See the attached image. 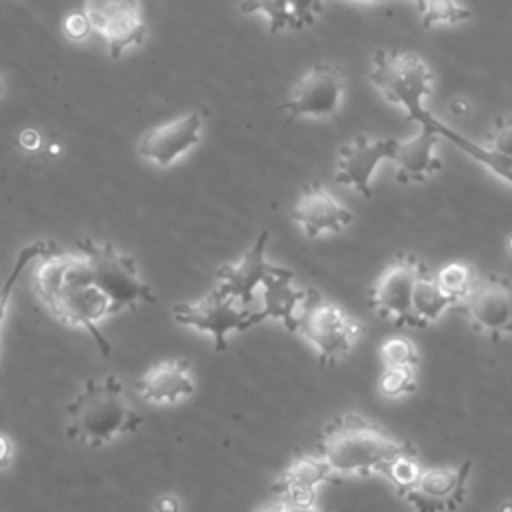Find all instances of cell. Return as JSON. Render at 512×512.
Wrapping results in <instances>:
<instances>
[{
  "label": "cell",
  "mask_w": 512,
  "mask_h": 512,
  "mask_svg": "<svg viewBox=\"0 0 512 512\" xmlns=\"http://www.w3.org/2000/svg\"><path fill=\"white\" fill-rule=\"evenodd\" d=\"M34 290L58 320L84 328L102 354L110 352L100 320L112 316L114 308L96 284L90 260L82 250L56 252L54 248L44 254L34 270Z\"/></svg>",
  "instance_id": "cell-1"
},
{
  "label": "cell",
  "mask_w": 512,
  "mask_h": 512,
  "mask_svg": "<svg viewBox=\"0 0 512 512\" xmlns=\"http://www.w3.org/2000/svg\"><path fill=\"white\" fill-rule=\"evenodd\" d=\"M410 450V442L398 440L360 414H342L326 426L318 442V454L332 474L380 472L394 456Z\"/></svg>",
  "instance_id": "cell-2"
},
{
  "label": "cell",
  "mask_w": 512,
  "mask_h": 512,
  "mask_svg": "<svg viewBox=\"0 0 512 512\" xmlns=\"http://www.w3.org/2000/svg\"><path fill=\"white\" fill-rule=\"evenodd\" d=\"M68 438L88 448H100L120 434L136 432L142 416L132 408L122 382L108 374L90 378L68 402Z\"/></svg>",
  "instance_id": "cell-3"
},
{
  "label": "cell",
  "mask_w": 512,
  "mask_h": 512,
  "mask_svg": "<svg viewBox=\"0 0 512 512\" xmlns=\"http://www.w3.org/2000/svg\"><path fill=\"white\" fill-rule=\"evenodd\" d=\"M368 80L384 100L402 108L410 122L422 124L432 114L426 98L432 92L434 74L422 56L378 50L372 58Z\"/></svg>",
  "instance_id": "cell-4"
},
{
  "label": "cell",
  "mask_w": 512,
  "mask_h": 512,
  "mask_svg": "<svg viewBox=\"0 0 512 512\" xmlns=\"http://www.w3.org/2000/svg\"><path fill=\"white\" fill-rule=\"evenodd\" d=\"M296 332L314 346L322 364H334L354 348L362 334V324L326 300L318 290L308 288L300 306Z\"/></svg>",
  "instance_id": "cell-5"
},
{
  "label": "cell",
  "mask_w": 512,
  "mask_h": 512,
  "mask_svg": "<svg viewBox=\"0 0 512 512\" xmlns=\"http://www.w3.org/2000/svg\"><path fill=\"white\" fill-rule=\"evenodd\" d=\"M92 266V274L100 290L112 302L114 314L134 308L140 302H152V288L140 278L136 260L124 252H118L110 242L98 244L92 238L80 240L76 244Z\"/></svg>",
  "instance_id": "cell-6"
},
{
  "label": "cell",
  "mask_w": 512,
  "mask_h": 512,
  "mask_svg": "<svg viewBox=\"0 0 512 512\" xmlns=\"http://www.w3.org/2000/svg\"><path fill=\"white\" fill-rule=\"evenodd\" d=\"M172 316L182 326L210 334L214 338L216 350H226L228 332L248 330L254 324L266 320L262 310H250L248 306H242L236 298L222 292L220 288L210 290L196 302L174 304Z\"/></svg>",
  "instance_id": "cell-7"
},
{
  "label": "cell",
  "mask_w": 512,
  "mask_h": 512,
  "mask_svg": "<svg viewBox=\"0 0 512 512\" xmlns=\"http://www.w3.org/2000/svg\"><path fill=\"white\" fill-rule=\"evenodd\" d=\"M426 264L416 256L396 254L370 290V306L390 324L404 328H422L414 310V290Z\"/></svg>",
  "instance_id": "cell-8"
},
{
  "label": "cell",
  "mask_w": 512,
  "mask_h": 512,
  "mask_svg": "<svg viewBox=\"0 0 512 512\" xmlns=\"http://www.w3.org/2000/svg\"><path fill=\"white\" fill-rule=\"evenodd\" d=\"M346 90L344 72L328 62H316L306 74L292 86L288 100L280 104V110L288 114V120L332 118Z\"/></svg>",
  "instance_id": "cell-9"
},
{
  "label": "cell",
  "mask_w": 512,
  "mask_h": 512,
  "mask_svg": "<svg viewBox=\"0 0 512 512\" xmlns=\"http://www.w3.org/2000/svg\"><path fill=\"white\" fill-rule=\"evenodd\" d=\"M470 326L498 340L512 334V280L502 274H478L458 304Z\"/></svg>",
  "instance_id": "cell-10"
},
{
  "label": "cell",
  "mask_w": 512,
  "mask_h": 512,
  "mask_svg": "<svg viewBox=\"0 0 512 512\" xmlns=\"http://www.w3.org/2000/svg\"><path fill=\"white\" fill-rule=\"evenodd\" d=\"M84 14L92 30L106 40L112 58L144 42L146 22L140 0H84Z\"/></svg>",
  "instance_id": "cell-11"
},
{
  "label": "cell",
  "mask_w": 512,
  "mask_h": 512,
  "mask_svg": "<svg viewBox=\"0 0 512 512\" xmlns=\"http://www.w3.org/2000/svg\"><path fill=\"white\" fill-rule=\"evenodd\" d=\"M468 474L470 462L422 468L418 480L400 496L408 500L416 512H452L466 498Z\"/></svg>",
  "instance_id": "cell-12"
},
{
  "label": "cell",
  "mask_w": 512,
  "mask_h": 512,
  "mask_svg": "<svg viewBox=\"0 0 512 512\" xmlns=\"http://www.w3.org/2000/svg\"><path fill=\"white\" fill-rule=\"evenodd\" d=\"M396 138H368L356 136L348 144L338 150L336 162V182L344 186H352L362 196H372V176L380 162L392 160L396 148Z\"/></svg>",
  "instance_id": "cell-13"
},
{
  "label": "cell",
  "mask_w": 512,
  "mask_h": 512,
  "mask_svg": "<svg viewBox=\"0 0 512 512\" xmlns=\"http://www.w3.org/2000/svg\"><path fill=\"white\" fill-rule=\"evenodd\" d=\"M202 138V114L188 112L146 130L138 140V154L156 166H170L190 152Z\"/></svg>",
  "instance_id": "cell-14"
},
{
  "label": "cell",
  "mask_w": 512,
  "mask_h": 512,
  "mask_svg": "<svg viewBox=\"0 0 512 512\" xmlns=\"http://www.w3.org/2000/svg\"><path fill=\"white\" fill-rule=\"evenodd\" d=\"M352 218L354 214L318 182L304 186L292 208V220L300 224L308 238H316L324 232H340Z\"/></svg>",
  "instance_id": "cell-15"
},
{
  "label": "cell",
  "mask_w": 512,
  "mask_h": 512,
  "mask_svg": "<svg viewBox=\"0 0 512 512\" xmlns=\"http://www.w3.org/2000/svg\"><path fill=\"white\" fill-rule=\"evenodd\" d=\"M266 244L268 232H260L252 248H248L240 260L222 264L216 270V288L236 298L242 306H250L254 292L262 286L264 278L268 276L272 264L266 262Z\"/></svg>",
  "instance_id": "cell-16"
},
{
  "label": "cell",
  "mask_w": 512,
  "mask_h": 512,
  "mask_svg": "<svg viewBox=\"0 0 512 512\" xmlns=\"http://www.w3.org/2000/svg\"><path fill=\"white\" fill-rule=\"evenodd\" d=\"M438 140V132L428 124H420V130L414 136H410L408 140H400L392 156L396 182H424L426 178L436 174L442 168V162L436 156Z\"/></svg>",
  "instance_id": "cell-17"
},
{
  "label": "cell",
  "mask_w": 512,
  "mask_h": 512,
  "mask_svg": "<svg viewBox=\"0 0 512 512\" xmlns=\"http://www.w3.org/2000/svg\"><path fill=\"white\" fill-rule=\"evenodd\" d=\"M136 390L148 404H176L194 392L190 366L176 358L162 360L138 378Z\"/></svg>",
  "instance_id": "cell-18"
},
{
  "label": "cell",
  "mask_w": 512,
  "mask_h": 512,
  "mask_svg": "<svg viewBox=\"0 0 512 512\" xmlns=\"http://www.w3.org/2000/svg\"><path fill=\"white\" fill-rule=\"evenodd\" d=\"M332 470L320 454H296L272 490L298 504H316V488L330 480Z\"/></svg>",
  "instance_id": "cell-19"
},
{
  "label": "cell",
  "mask_w": 512,
  "mask_h": 512,
  "mask_svg": "<svg viewBox=\"0 0 512 512\" xmlns=\"http://www.w3.org/2000/svg\"><path fill=\"white\" fill-rule=\"evenodd\" d=\"M294 274L284 266L270 268L268 276L264 278L262 290V314L264 318L280 320L290 332L298 330V314L304 302L306 290H298L292 284Z\"/></svg>",
  "instance_id": "cell-20"
},
{
  "label": "cell",
  "mask_w": 512,
  "mask_h": 512,
  "mask_svg": "<svg viewBox=\"0 0 512 512\" xmlns=\"http://www.w3.org/2000/svg\"><path fill=\"white\" fill-rule=\"evenodd\" d=\"M422 124L432 126L440 138H446L450 144H454L458 150H462L464 154H468L470 158H474L476 162H480L482 166H486L492 174H496L498 178H502L504 182H508L512 186V156L500 154L492 148H488L486 144L474 142L472 138L448 128L442 120H438L434 114H430Z\"/></svg>",
  "instance_id": "cell-21"
},
{
  "label": "cell",
  "mask_w": 512,
  "mask_h": 512,
  "mask_svg": "<svg viewBox=\"0 0 512 512\" xmlns=\"http://www.w3.org/2000/svg\"><path fill=\"white\" fill-rule=\"evenodd\" d=\"M452 306H454V302L438 288L434 272L428 266H424L418 276L416 290H414V310L418 314L422 328H426L428 324L438 320L442 316V312H446Z\"/></svg>",
  "instance_id": "cell-22"
},
{
  "label": "cell",
  "mask_w": 512,
  "mask_h": 512,
  "mask_svg": "<svg viewBox=\"0 0 512 512\" xmlns=\"http://www.w3.org/2000/svg\"><path fill=\"white\" fill-rule=\"evenodd\" d=\"M476 276L478 272L468 262H460V260L446 262L434 272L438 288L454 302V306H458L464 300V296L470 292Z\"/></svg>",
  "instance_id": "cell-23"
},
{
  "label": "cell",
  "mask_w": 512,
  "mask_h": 512,
  "mask_svg": "<svg viewBox=\"0 0 512 512\" xmlns=\"http://www.w3.org/2000/svg\"><path fill=\"white\" fill-rule=\"evenodd\" d=\"M50 250H54V244H52V242H44V240H38V242H32V244L20 248V252H18V256H16V260H14V264H12L10 274L6 276L4 284L0 286V326H2V322H4L6 306H8V302H10L12 290H14L16 282H18L22 270H24L32 260L42 258V256L48 254Z\"/></svg>",
  "instance_id": "cell-24"
},
{
  "label": "cell",
  "mask_w": 512,
  "mask_h": 512,
  "mask_svg": "<svg viewBox=\"0 0 512 512\" xmlns=\"http://www.w3.org/2000/svg\"><path fill=\"white\" fill-rule=\"evenodd\" d=\"M242 14L260 12L268 20V32L278 34L286 28L294 30V14L290 8V0H242L240 2Z\"/></svg>",
  "instance_id": "cell-25"
},
{
  "label": "cell",
  "mask_w": 512,
  "mask_h": 512,
  "mask_svg": "<svg viewBox=\"0 0 512 512\" xmlns=\"http://www.w3.org/2000/svg\"><path fill=\"white\" fill-rule=\"evenodd\" d=\"M422 24L426 28L438 26V24H460L472 18V12L464 8L458 0H424L418 6Z\"/></svg>",
  "instance_id": "cell-26"
},
{
  "label": "cell",
  "mask_w": 512,
  "mask_h": 512,
  "mask_svg": "<svg viewBox=\"0 0 512 512\" xmlns=\"http://www.w3.org/2000/svg\"><path fill=\"white\" fill-rule=\"evenodd\" d=\"M420 472H422V466L416 462V450L402 452V454L394 456L380 470V474H384L396 486L398 494H402L406 488H410L418 480Z\"/></svg>",
  "instance_id": "cell-27"
},
{
  "label": "cell",
  "mask_w": 512,
  "mask_h": 512,
  "mask_svg": "<svg viewBox=\"0 0 512 512\" xmlns=\"http://www.w3.org/2000/svg\"><path fill=\"white\" fill-rule=\"evenodd\" d=\"M414 388H416L414 366H386L378 382V390L388 398L408 394Z\"/></svg>",
  "instance_id": "cell-28"
},
{
  "label": "cell",
  "mask_w": 512,
  "mask_h": 512,
  "mask_svg": "<svg viewBox=\"0 0 512 512\" xmlns=\"http://www.w3.org/2000/svg\"><path fill=\"white\" fill-rule=\"evenodd\" d=\"M380 358L384 366H416L418 352L414 344L404 336H390L380 346Z\"/></svg>",
  "instance_id": "cell-29"
},
{
  "label": "cell",
  "mask_w": 512,
  "mask_h": 512,
  "mask_svg": "<svg viewBox=\"0 0 512 512\" xmlns=\"http://www.w3.org/2000/svg\"><path fill=\"white\" fill-rule=\"evenodd\" d=\"M484 144L500 154L512 156V118L498 120Z\"/></svg>",
  "instance_id": "cell-30"
},
{
  "label": "cell",
  "mask_w": 512,
  "mask_h": 512,
  "mask_svg": "<svg viewBox=\"0 0 512 512\" xmlns=\"http://www.w3.org/2000/svg\"><path fill=\"white\" fill-rule=\"evenodd\" d=\"M290 8L294 14V30H302L322 12V0H290Z\"/></svg>",
  "instance_id": "cell-31"
},
{
  "label": "cell",
  "mask_w": 512,
  "mask_h": 512,
  "mask_svg": "<svg viewBox=\"0 0 512 512\" xmlns=\"http://www.w3.org/2000/svg\"><path fill=\"white\" fill-rule=\"evenodd\" d=\"M62 30L70 40H84L90 34L92 26L84 12H74L66 16V20L62 22Z\"/></svg>",
  "instance_id": "cell-32"
},
{
  "label": "cell",
  "mask_w": 512,
  "mask_h": 512,
  "mask_svg": "<svg viewBox=\"0 0 512 512\" xmlns=\"http://www.w3.org/2000/svg\"><path fill=\"white\" fill-rule=\"evenodd\" d=\"M256 512H322V510L316 504H298V502H290V500L280 498L278 502L262 506Z\"/></svg>",
  "instance_id": "cell-33"
},
{
  "label": "cell",
  "mask_w": 512,
  "mask_h": 512,
  "mask_svg": "<svg viewBox=\"0 0 512 512\" xmlns=\"http://www.w3.org/2000/svg\"><path fill=\"white\" fill-rule=\"evenodd\" d=\"M156 512H180V502L176 496H160L156 500Z\"/></svg>",
  "instance_id": "cell-34"
},
{
  "label": "cell",
  "mask_w": 512,
  "mask_h": 512,
  "mask_svg": "<svg viewBox=\"0 0 512 512\" xmlns=\"http://www.w3.org/2000/svg\"><path fill=\"white\" fill-rule=\"evenodd\" d=\"M448 110L452 112V116H456V118H464V116H468V114H470V104H468L464 98H454V100H450Z\"/></svg>",
  "instance_id": "cell-35"
},
{
  "label": "cell",
  "mask_w": 512,
  "mask_h": 512,
  "mask_svg": "<svg viewBox=\"0 0 512 512\" xmlns=\"http://www.w3.org/2000/svg\"><path fill=\"white\" fill-rule=\"evenodd\" d=\"M10 456H12L10 440H8L4 434H0V468H8Z\"/></svg>",
  "instance_id": "cell-36"
},
{
  "label": "cell",
  "mask_w": 512,
  "mask_h": 512,
  "mask_svg": "<svg viewBox=\"0 0 512 512\" xmlns=\"http://www.w3.org/2000/svg\"><path fill=\"white\" fill-rule=\"evenodd\" d=\"M20 142H22L24 148L34 150V148H38V144H40V136H38L36 130H24V132L20 134Z\"/></svg>",
  "instance_id": "cell-37"
},
{
  "label": "cell",
  "mask_w": 512,
  "mask_h": 512,
  "mask_svg": "<svg viewBox=\"0 0 512 512\" xmlns=\"http://www.w3.org/2000/svg\"><path fill=\"white\" fill-rule=\"evenodd\" d=\"M500 512H512V502H504L502 508H500Z\"/></svg>",
  "instance_id": "cell-38"
},
{
  "label": "cell",
  "mask_w": 512,
  "mask_h": 512,
  "mask_svg": "<svg viewBox=\"0 0 512 512\" xmlns=\"http://www.w3.org/2000/svg\"><path fill=\"white\" fill-rule=\"evenodd\" d=\"M58 152H60V146L52 142V144H50V154H58Z\"/></svg>",
  "instance_id": "cell-39"
},
{
  "label": "cell",
  "mask_w": 512,
  "mask_h": 512,
  "mask_svg": "<svg viewBox=\"0 0 512 512\" xmlns=\"http://www.w3.org/2000/svg\"><path fill=\"white\" fill-rule=\"evenodd\" d=\"M506 248H508V254L512 256V236L508 238V242H506Z\"/></svg>",
  "instance_id": "cell-40"
},
{
  "label": "cell",
  "mask_w": 512,
  "mask_h": 512,
  "mask_svg": "<svg viewBox=\"0 0 512 512\" xmlns=\"http://www.w3.org/2000/svg\"><path fill=\"white\" fill-rule=\"evenodd\" d=\"M356 2H382V0H356Z\"/></svg>",
  "instance_id": "cell-41"
},
{
  "label": "cell",
  "mask_w": 512,
  "mask_h": 512,
  "mask_svg": "<svg viewBox=\"0 0 512 512\" xmlns=\"http://www.w3.org/2000/svg\"><path fill=\"white\" fill-rule=\"evenodd\" d=\"M422 2H424V0H414V4H416V8H418V6H420V4H422Z\"/></svg>",
  "instance_id": "cell-42"
}]
</instances>
